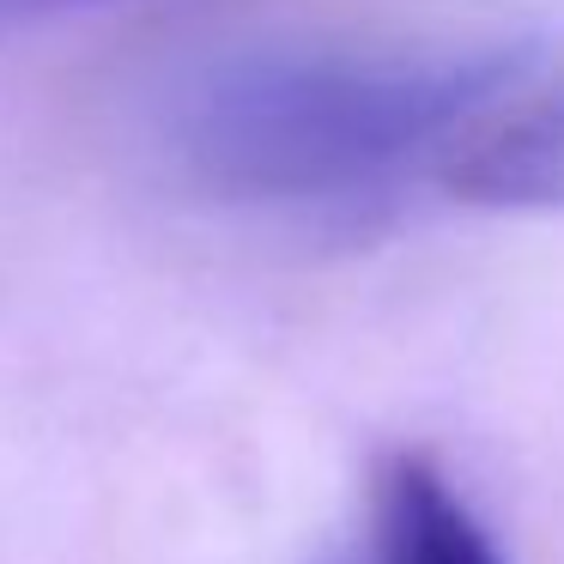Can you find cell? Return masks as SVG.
Segmentation results:
<instances>
[{
  "instance_id": "277c9868",
  "label": "cell",
  "mask_w": 564,
  "mask_h": 564,
  "mask_svg": "<svg viewBox=\"0 0 564 564\" xmlns=\"http://www.w3.org/2000/svg\"><path fill=\"white\" fill-rule=\"evenodd\" d=\"M86 0H0V31L31 25V19H50V13H74Z\"/></svg>"
},
{
  "instance_id": "7a4b0ae2",
  "label": "cell",
  "mask_w": 564,
  "mask_h": 564,
  "mask_svg": "<svg viewBox=\"0 0 564 564\" xmlns=\"http://www.w3.org/2000/svg\"><path fill=\"white\" fill-rule=\"evenodd\" d=\"M365 552L377 564H503L474 503L425 455H394L377 467Z\"/></svg>"
},
{
  "instance_id": "3957f363",
  "label": "cell",
  "mask_w": 564,
  "mask_h": 564,
  "mask_svg": "<svg viewBox=\"0 0 564 564\" xmlns=\"http://www.w3.org/2000/svg\"><path fill=\"white\" fill-rule=\"evenodd\" d=\"M479 207H564V79L491 116L449 164Z\"/></svg>"
},
{
  "instance_id": "6da1fadb",
  "label": "cell",
  "mask_w": 564,
  "mask_h": 564,
  "mask_svg": "<svg viewBox=\"0 0 564 564\" xmlns=\"http://www.w3.org/2000/svg\"><path fill=\"white\" fill-rule=\"evenodd\" d=\"M503 67L474 55L261 50L200 67L164 110V147L207 195L261 213H340L382 200L455 134L491 122Z\"/></svg>"
},
{
  "instance_id": "5b68a950",
  "label": "cell",
  "mask_w": 564,
  "mask_h": 564,
  "mask_svg": "<svg viewBox=\"0 0 564 564\" xmlns=\"http://www.w3.org/2000/svg\"><path fill=\"white\" fill-rule=\"evenodd\" d=\"M328 564H377V558H370V552H365V540H358V546H346V552H334V558Z\"/></svg>"
}]
</instances>
